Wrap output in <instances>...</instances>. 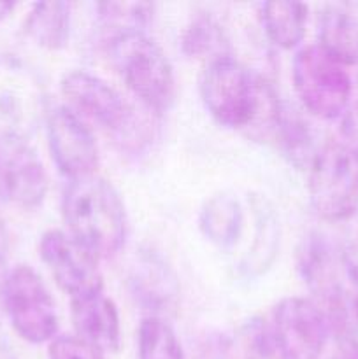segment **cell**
I'll return each instance as SVG.
<instances>
[{
    "label": "cell",
    "instance_id": "1",
    "mask_svg": "<svg viewBox=\"0 0 358 359\" xmlns=\"http://www.w3.org/2000/svg\"><path fill=\"white\" fill-rule=\"evenodd\" d=\"M62 210L70 237L97 258H112L125 245V205L105 179L93 174L70 181L63 191Z\"/></svg>",
    "mask_w": 358,
    "mask_h": 359
},
{
    "label": "cell",
    "instance_id": "2",
    "mask_svg": "<svg viewBox=\"0 0 358 359\" xmlns=\"http://www.w3.org/2000/svg\"><path fill=\"white\" fill-rule=\"evenodd\" d=\"M200 97L220 125L249 130L258 125L276 93L241 62L221 55L207 62L200 77Z\"/></svg>",
    "mask_w": 358,
    "mask_h": 359
},
{
    "label": "cell",
    "instance_id": "3",
    "mask_svg": "<svg viewBox=\"0 0 358 359\" xmlns=\"http://www.w3.org/2000/svg\"><path fill=\"white\" fill-rule=\"evenodd\" d=\"M109 56L126 88L157 112H165L175 100V77L160 46L142 30L109 35Z\"/></svg>",
    "mask_w": 358,
    "mask_h": 359
},
{
    "label": "cell",
    "instance_id": "4",
    "mask_svg": "<svg viewBox=\"0 0 358 359\" xmlns=\"http://www.w3.org/2000/svg\"><path fill=\"white\" fill-rule=\"evenodd\" d=\"M309 198L326 221H347L358 210V154L343 140H330L309 163Z\"/></svg>",
    "mask_w": 358,
    "mask_h": 359
},
{
    "label": "cell",
    "instance_id": "5",
    "mask_svg": "<svg viewBox=\"0 0 358 359\" xmlns=\"http://www.w3.org/2000/svg\"><path fill=\"white\" fill-rule=\"evenodd\" d=\"M291 77L298 98L312 116L343 118L350 109L353 83L346 65L318 44L298 49L291 63Z\"/></svg>",
    "mask_w": 358,
    "mask_h": 359
},
{
    "label": "cell",
    "instance_id": "6",
    "mask_svg": "<svg viewBox=\"0 0 358 359\" xmlns=\"http://www.w3.org/2000/svg\"><path fill=\"white\" fill-rule=\"evenodd\" d=\"M2 300L14 332L30 344L51 342L58 314L44 280L28 265H18L4 279Z\"/></svg>",
    "mask_w": 358,
    "mask_h": 359
},
{
    "label": "cell",
    "instance_id": "7",
    "mask_svg": "<svg viewBox=\"0 0 358 359\" xmlns=\"http://www.w3.org/2000/svg\"><path fill=\"white\" fill-rule=\"evenodd\" d=\"M60 88L69 104L67 107L72 109L81 119H90L111 132L121 144L123 140L126 144L132 142L133 137L140 133L135 111L98 76L86 70H70L62 77Z\"/></svg>",
    "mask_w": 358,
    "mask_h": 359
},
{
    "label": "cell",
    "instance_id": "8",
    "mask_svg": "<svg viewBox=\"0 0 358 359\" xmlns=\"http://www.w3.org/2000/svg\"><path fill=\"white\" fill-rule=\"evenodd\" d=\"M48 111L37 72L16 56H0V133L27 140Z\"/></svg>",
    "mask_w": 358,
    "mask_h": 359
},
{
    "label": "cell",
    "instance_id": "9",
    "mask_svg": "<svg viewBox=\"0 0 358 359\" xmlns=\"http://www.w3.org/2000/svg\"><path fill=\"white\" fill-rule=\"evenodd\" d=\"M39 252L60 290L70 294V300L102 293L104 279L98 258L69 233L48 230L39 242Z\"/></svg>",
    "mask_w": 358,
    "mask_h": 359
},
{
    "label": "cell",
    "instance_id": "10",
    "mask_svg": "<svg viewBox=\"0 0 358 359\" xmlns=\"http://www.w3.org/2000/svg\"><path fill=\"white\" fill-rule=\"evenodd\" d=\"M270 325L288 359H318L332 330L323 309L302 297L283 298L274 307Z\"/></svg>",
    "mask_w": 358,
    "mask_h": 359
},
{
    "label": "cell",
    "instance_id": "11",
    "mask_svg": "<svg viewBox=\"0 0 358 359\" xmlns=\"http://www.w3.org/2000/svg\"><path fill=\"white\" fill-rule=\"evenodd\" d=\"M48 193V174L25 139L0 133V202L37 209Z\"/></svg>",
    "mask_w": 358,
    "mask_h": 359
},
{
    "label": "cell",
    "instance_id": "12",
    "mask_svg": "<svg viewBox=\"0 0 358 359\" xmlns=\"http://www.w3.org/2000/svg\"><path fill=\"white\" fill-rule=\"evenodd\" d=\"M44 123L56 168L70 181L93 175L98 165V147L86 123L67 105L49 109Z\"/></svg>",
    "mask_w": 358,
    "mask_h": 359
},
{
    "label": "cell",
    "instance_id": "13",
    "mask_svg": "<svg viewBox=\"0 0 358 359\" xmlns=\"http://www.w3.org/2000/svg\"><path fill=\"white\" fill-rule=\"evenodd\" d=\"M76 337L100 353H116L121 344V325L114 302L102 293L70 300Z\"/></svg>",
    "mask_w": 358,
    "mask_h": 359
},
{
    "label": "cell",
    "instance_id": "14",
    "mask_svg": "<svg viewBox=\"0 0 358 359\" xmlns=\"http://www.w3.org/2000/svg\"><path fill=\"white\" fill-rule=\"evenodd\" d=\"M130 286L139 304L153 311L151 316L171 311L178 302L179 290L175 276L164 259L153 252L139 256L130 276Z\"/></svg>",
    "mask_w": 358,
    "mask_h": 359
},
{
    "label": "cell",
    "instance_id": "15",
    "mask_svg": "<svg viewBox=\"0 0 358 359\" xmlns=\"http://www.w3.org/2000/svg\"><path fill=\"white\" fill-rule=\"evenodd\" d=\"M319 48L343 65L358 63V18L350 11L329 6L321 11L318 20Z\"/></svg>",
    "mask_w": 358,
    "mask_h": 359
},
{
    "label": "cell",
    "instance_id": "16",
    "mask_svg": "<svg viewBox=\"0 0 358 359\" xmlns=\"http://www.w3.org/2000/svg\"><path fill=\"white\" fill-rule=\"evenodd\" d=\"M253 216H255V238L246 256L244 269L249 276H262L272 266L279 249V219L272 203L265 196H253Z\"/></svg>",
    "mask_w": 358,
    "mask_h": 359
},
{
    "label": "cell",
    "instance_id": "17",
    "mask_svg": "<svg viewBox=\"0 0 358 359\" xmlns=\"http://www.w3.org/2000/svg\"><path fill=\"white\" fill-rule=\"evenodd\" d=\"M72 6L67 2H39L32 7L25 21V30L32 41L49 51H58L69 44Z\"/></svg>",
    "mask_w": 358,
    "mask_h": 359
},
{
    "label": "cell",
    "instance_id": "18",
    "mask_svg": "<svg viewBox=\"0 0 358 359\" xmlns=\"http://www.w3.org/2000/svg\"><path fill=\"white\" fill-rule=\"evenodd\" d=\"M199 224L207 241L218 248H230L242 233L244 210L234 196L214 195L204 203Z\"/></svg>",
    "mask_w": 358,
    "mask_h": 359
},
{
    "label": "cell",
    "instance_id": "19",
    "mask_svg": "<svg viewBox=\"0 0 358 359\" xmlns=\"http://www.w3.org/2000/svg\"><path fill=\"white\" fill-rule=\"evenodd\" d=\"M263 30L281 49H295L305 35L307 6L291 0H272L260 6Z\"/></svg>",
    "mask_w": 358,
    "mask_h": 359
},
{
    "label": "cell",
    "instance_id": "20",
    "mask_svg": "<svg viewBox=\"0 0 358 359\" xmlns=\"http://www.w3.org/2000/svg\"><path fill=\"white\" fill-rule=\"evenodd\" d=\"M139 359H185L181 342L172 326L160 316H147L137 333Z\"/></svg>",
    "mask_w": 358,
    "mask_h": 359
},
{
    "label": "cell",
    "instance_id": "21",
    "mask_svg": "<svg viewBox=\"0 0 358 359\" xmlns=\"http://www.w3.org/2000/svg\"><path fill=\"white\" fill-rule=\"evenodd\" d=\"M225 44V35L220 23L209 14H199L190 21L181 35V49L190 58H204L225 55L221 48Z\"/></svg>",
    "mask_w": 358,
    "mask_h": 359
},
{
    "label": "cell",
    "instance_id": "22",
    "mask_svg": "<svg viewBox=\"0 0 358 359\" xmlns=\"http://www.w3.org/2000/svg\"><path fill=\"white\" fill-rule=\"evenodd\" d=\"M98 18L109 35L142 30L153 18V6L146 2H104L97 6Z\"/></svg>",
    "mask_w": 358,
    "mask_h": 359
},
{
    "label": "cell",
    "instance_id": "23",
    "mask_svg": "<svg viewBox=\"0 0 358 359\" xmlns=\"http://www.w3.org/2000/svg\"><path fill=\"white\" fill-rule=\"evenodd\" d=\"M274 135L277 137L284 154L290 158L295 167H309L316 151L312 147V135L307 128V123L284 111Z\"/></svg>",
    "mask_w": 358,
    "mask_h": 359
},
{
    "label": "cell",
    "instance_id": "24",
    "mask_svg": "<svg viewBox=\"0 0 358 359\" xmlns=\"http://www.w3.org/2000/svg\"><path fill=\"white\" fill-rule=\"evenodd\" d=\"M242 356L244 359H288L270 321L263 319H253L244 326Z\"/></svg>",
    "mask_w": 358,
    "mask_h": 359
},
{
    "label": "cell",
    "instance_id": "25",
    "mask_svg": "<svg viewBox=\"0 0 358 359\" xmlns=\"http://www.w3.org/2000/svg\"><path fill=\"white\" fill-rule=\"evenodd\" d=\"M48 354L49 359H104L100 351L74 335L55 337L49 342Z\"/></svg>",
    "mask_w": 358,
    "mask_h": 359
},
{
    "label": "cell",
    "instance_id": "26",
    "mask_svg": "<svg viewBox=\"0 0 358 359\" xmlns=\"http://www.w3.org/2000/svg\"><path fill=\"white\" fill-rule=\"evenodd\" d=\"M340 263L351 283L358 287V226L347 233L343 251H340Z\"/></svg>",
    "mask_w": 358,
    "mask_h": 359
},
{
    "label": "cell",
    "instance_id": "27",
    "mask_svg": "<svg viewBox=\"0 0 358 359\" xmlns=\"http://www.w3.org/2000/svg\"><path fill=\"white\" fill-rule=\"evenodd\" d=\"M340 133L343 142L358 154V104L347 109L346 114L340 118Z\"/></svg>",
    "mask_w": 358,
    "mask_h": 359
},
{
    "label": "cell",
    "instance_id": "28",
    "mask_svg": "<svg viewBox=\"0 0 358 359\" xmlns=\"http://www.w3.org/2000/svg\"><path fill=\"white\" fill-rule=\"evenodd\" d=\"M7 255H9V233H7L6 223L0 216V269L6 265Z\"/></svg>",
    "mask_w": 358,
    "mask_h": 359
},
{
    "label": "cell",
    "instance_id": "29",
    "mask_svg": "<svg viewBox=\"0 0 358 359\" xmlns=\"http://www.w3.org/2000/svg\"><path fill=\"white\" fill-rule=\"evenodd\" d=\"M337 359H358V347L354 346V344H351V346L344 351V354H340Z\"/></svg>",
    "mask_w": 358,
    "mask_h": 359
},
{
    "label": "cell",
    "instance_id": "30",
    "mask_svg": "<svg viewBox=\"0 0 358 359\" xmlns=\"http://www.w3.org/2000/svg\"><path fill=\"white\" fill-rule=\"evenodd\" d=\"M14 4L13 2H0V20H4V18L9 16L11 13H13L14 9Z\"/></svg>",
    "mask_w": 358,
    "mask_h": 359
},
{
    "label": "cell",
    "instance_id": "31",
    "mask_svg": "<svg viewBox=\"0 0 358 359\" xmlns=\"http://www.w3.org/2000/svg\"><path fill=\"white\" fill-rule=\"evenodd\" d=\"M0 359H14V356L7 353V349H4V347L0 346Z\"/></svg>",
    "mask_w": 358,
    "mask_h": 359
}]
</instances>
